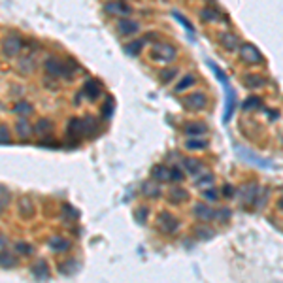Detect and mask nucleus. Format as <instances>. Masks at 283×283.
<instances>
[{
	"mask_svg": "<svg viewBox=\"0 0 283 283\" xmlns=\"http://www.w3.org/2000/svg\"><path fill=\"white\" fill-rule=\"evenodd\" d=\"M15 251H19L21 255H32V245L25 243V242H17L15 243Z\"/></svg>",
	"mask_w": 283,
	"mask_h": 283,
	"instance_id": "36",
	"label": "nucleus"
},
{
	"mask_svg": "<svg viewBox=\"0 0 283 283\" xmlns=\"http://www.w3.org/2000/svg\"><path fill=\"white\" fill-rule=\"evenodd\" d=\"M217 197H219V195L215 193V189H212V187H210V189H206V191H202V198H204V200H208V202H215Z\"/></svg>",
	"mask_w": 283,
	"mask_h": 283,
	"instance_id": "43",
	"label": "nucleus"
},
{
	"mask_svg": "<svg viewBox=\"0 0 283 283\" xmlns=\"http://www.w3.org/2000/svg\"><path fill=\"white\" fill-rule=\"evenodd\" d=\"M21 47H23V42L19 36H8L2 42V53L6 57H17L21 53Z\"/></svg>",
	"mask_w": 283,
	"mask_h": 283,
	"instance_id": "5",
	"label": "nucleus"
},
{
	"mask_svg": "<svg viewBox=\"0 0 283 283\" xmlns=\"http://www.w3.org/2000/svg\"><path fill=\"white\" fill-rule=\"evenodd\" d=\"M223 195H225V197H232V195H234V187L230 183H226L225 187H223Z\"/></svg>",
	"mask_w": 283,
	"mask_h": 283,
	"instance_id": "46",
	"label": "nucleus"
},
{
	"mask_svg": "<svg viewBox=\"0 0 283 283\" xmlns=\"http://www.w3.org/2000/svg\"><path fill=\"white\" fill-rule=\"evenodd\" d=\"M200 19L202 21H221L223 14H221V10H217V6H208L200 12Z\"/></svg>",
	"mask_w": 283,
	"mask_h": 283,
	"instance_id": "15",
	"label": "nucleus"
},
{
	"mask_svg": "<svg viewBox=\"0 0 283 283\" xmlns=\"http://www.w3.org/2000/svg\"><path fill=\"white\" fill-rule=\"evenodd\" d=\"M66 134L72 136L74 140H78V138H83L85 132H83V119H78V117H74L68 121V128H66Z\"/></svg>",
	"mask_w": 283,
	"mask_h": 283,
	"instance_id": "11",
	"label": "nucleus"
},
{
	"mask_svg": "<svg viewBox=\"0 0 283 283\" xmlns=\"http://www.w3.org/2000/svg\"><path fill=\"white\" fill-rule=\"evenodd\" d=\"M176 74H178L176 68H166V70H162V74H161V81H162V83H168Z\"/></svg>",
	"mask_w": 283,
	"mask_h": 283,
	"instance_id": "41",
	"label": "nucleus"
},
{
	"mask_svg": "<svg viewBox=\"0 0 283 283\" xmlns=\"http://www.w3.org/2000/svg\"><path fill=\"white\" fill-rule=\"evenodd\" d=\"M228 219H230V210L228 208L215 210V221H228Z\"/></svg>",
	"mask_w": 283,
	"mask_h": 283,
	"instance_id": "39",
	"label": "nucleus"
},
{
	"mask_svg": "<svg viewBox=\"0 0 283 283\" xmlns=\"http://www.w3.org/2000/svg\"><path fill=\"white\" fill-rule=\"evenodd\" d=\"M206 145H208V143L204 140H187V143H185L187 149H197V151L198 149H204Z\"/></svg>",
	"mask_w": 283,
	"mask_h": 283,
	"instance_id": "37",
	"label": "nucleus"
},
{
	"mask_svg": "<svg viewBox=\"0 0 283 283\" xmlns=\"http://www.w3.org/2000/svg\"><path fill=\"white\" fill-rule=\"evenodd\" d=\"M49 247H51V251H55V253H64V251H68L70 242L61 238V236H55V238L49 240Z\"/></svg>",
	"mask_w": 283,
	"mask_h": 283,
	"instance_id": "19",
	"label": "nucleus"
},
{
	"mask_svg": "<svg viewBox=\"0 0 283 283\" xmlns=\"http://www.w3.org/2000/svg\"><path fill=\"white\" fill-rule=\"evenodd\" d=\"M178 57V49L168 42H159L151 47V59L157 62H172Z\"/></svg>",
	"mask_w": 283,
	"mask_h": 283,
	"instance_id": "1",
	"label": "nucleus"
},
{
	"mask_svg": "<svg viewBox=\"0 0 283 283\" xmlns=\"http://www.w3.org/2000/svg\"><path fill=\"white\" fill-rule=\"evenodd\" d=\"M183 166H185V170L193 176V178H197V176H200L202 174V164L198 162L197 159H183Z\"/></svg>",
	"mask_w": 283,
	"mask_h": 283,
	"instance_id": "21",
	"label": "nucleus"
},
{
	"mask_svg": "<svg viewBox=\"0 0 283 283\" xmlns=\"http://www.w3.org/2000/svg\"><path fill=\"white\" fill-rule=\"evenodd\" d=\"M183 104H185V108L191 110V112H200V110L206 108L208 99H206L204 93H193V95H189V97L183 100Z\"/></svg>",
	"mask_w": 283,
	"mask_h": 283,
	"instance_id": "6",
	"label": "nucleus"
},
{
	"mask_svg": "<svg viewBox=\"0 0 283 283\" xmlns=\"http://www.w3.org/2000/svg\"><path fill=\"white\" fill-rule=\"evenodd\" d=\"M185 132L189 136H202V134L208 132V127L204 123H187L185 125Z\"/></svg>",
	"mask_w": 283,
	"mask_h": 283,
	"instance_id": "22",
	"label": "nucleus"
},
{
	"mask_svg": "<svg viewBox=\"0 0 283 283\" xmlns=\"http://www.w3.org/2000/svg\"><path fill=\"white\" fill-rule=\"evenodd\" d=\"M113 110H115V100L112 97H108L106 102H104V106H102V110H100V113H102L104 119H110L113 115Z\"/></svg>",
	"mask_w": 283,
	"mask_h": 283,
	"instance_id": "30",
	"label": "nucleus"
},
{
	"mask_svg": "<svg viewBox=\"0 0 283 283\" xmlns=\"http://www.w3.org/2000/svg\"><path fill=\"white\" fill-rule=\"evenodd\" d=\"M174 17H176V19H178V21H180V23H182L187 30H193V32H195V28H193V25H191V21H189L185 15H182L180 12H174Z\"/></svg>",
	"mask_w": 283,
	"mask_h": 283,
	"instance_id": "40",
	"label": "nucleus"
},
{
	"mask_svg": "<svg viewBox=\"0 0 283 283\" xmlns=\"http://www.w3.org/2000/svg\"><path fill=\"white\" fill-rule=\"evenodd\" d=\"M83 132L87 138H95L97 134H100V125L99 121L93 115H87L83 119Z\"/></svg>",
	"mask_w": 283,
	"mask_h": 283,
	"instance_id": "12",
	"label": "nucleus"
},
{
	"mask_svg": "<svg viewBox=\"0 0 283 283\" xmlns=\"http://www.w3.org/2000/svg\"><path fill=\"white\" fill-rule=\"evenodd\" d=\"M10 202H12L10 191H6L4 187H0V212H4V210L10 206Z\"/></svg>",
	"mask_w": 283,
	"mask_h": 283,
	"instance_id": "33",
	"label": "nucleus"
},
{
	"mask_svg": "<svg viewBox=\"0 0 283 283\" xmlns=\"http://www.w3.org/2000/svg\"><path fill=\"white\" fill-rule=\"evenodd\" d=\"M19 212H21L23 217H32L34 208H32V202H30L28 198H21V200H19Z\"/></svg>",
	"mask_w": 283,
	"mask_h": 283,
	"instance_id": "29",
	"label": "nucleus"
},
{
	"mask_svg": "<svg viewBox=\"0 0 283 283\" xmlns=\"http://www.w3.org/2000/svg\"><path fill=\"white\" fill-rule=\"evenodd\" d=\"M259 97H251V99H247V102H245V110H249V108H257L261 102H259Z\"/></svg>",
	"mask_w": 283,
	"mask_h": 283,
	"instance_id": "45",
	"label": "nucleus"
},
{
	"mask_svg": "<svg viewBox=\"0 0 283 283\" xmlns=\"http://www.w3.org/2000/svg\"><path fill=\"white\" fill-rule=\"evenodd\" d=\"M12 142V134L6 125H0V143H10Z\"/></svg>",
	"mask_w": 283,
	"mask_h": 283,
	"instance_id": "38",
	"label": "nucleus"
},
{
	"mask_svg": "<svg viewBox=\"0 0 283 283\" xmlns=\"http://www.w3.org/2000/svg\"><path fill=\"white\" fill-rule=\"evenodd\" d=\"M242 81H243V85H245V87H249V89H261V87L268 85V80H266L264 76L257 74V72L243 74V76H242Z\"/></svg>",
	"mask_w": 283,
	"mask_h": 283,
	"instance_id": "8",
	"label": "nucleus"
},
{
	"mask_svg": "<svg viewBox=\"0 0 283 283\" xmlns=\"http://www.w3.org/2000/svg\"><path fill=\"white\" fill-rule=\"evenodd\" d=\"M257 195H259V185L257 182H247L242 187H238V198H240L242 204H255L257 200Z\"/></svg>",
	"mask_w": 283,
	"mask_h": 283,
	"instance_id": "4",
	"label": "nucleus"
},
{
	"mask_svg": "<svg viewBox=\"0 0 283 283\" xmlns=\"http://www.w3.org/2000/svg\"><path fill=\"white\" fill-rule=\"evenodd\" d=\"M219 43L223 45V49H226V51H238L240 49V38L234 32H230V30L219 34Z\"/></svg>",
	"mask_w": 283,
	"mask_h": 283,
	"instance_id": "7",
	"label": "nucleus"
},
{
	"mask_svg": "<svg viewBox=\"0 0 283 283\" xmlns=\"http://www.w3.org/2000/svg\"><path fill=\"white\" fill-rule=\"evenodd\" d=\"M147 213H149L147 208H140V210H136V219H138V223H145Z\"/></svg>",
	"mask_w": 283,
	"mask_h": 283,
	"instance_id": "44",
	"label": "nucleus"
},
{
	"mask_svg": "<svg viewBox=\"0 0 283 283\" xmlns=\"http://www.w3.org/2000/svg\"><path fill=\"white\" fill-rule=\"evenodd\" d=\"M238 55H240V59L245 62V64H263V62H264L263 53L255 47L253 43H240Z\"/></svg>",
	"mask_w": 283,
	"mask_h": 283,
	"instance_id": "2",
	"label": "nucleus"
},
{
	"mask_svg": "<svg viewBox=\"0 0 283 283\" xmlns=\"http://www.w3.org/2000/svg\"><path fill=\"white\" fill-rule=\"evenodd\" d=\"M138 23L136 21H132V19H127V17H123V19H119L117 21V32L121 34V36H132V34H136L138 32Z\"/></svg>",
	"mask_w": 283,
	"mask_h": 283,
	"instance_id": "10",
	"label": "nucleus"
},
{
	"mask_svg": "<svg viewBox=\"0 0 283 283\" xmlns=\"http://www.w3.org/2000/svg\"><path fill=\"white\" fill-rule=\"evenodd\" d=\"M157 228L162 234H174L180 228V221H178L176 215H172L168 212H162L159 213V217H157Z\"/></svg>",
	"mask_w": 283,
	"mask_h": 283,
	"instance_id": "3",
	"label": "nucleus"
},
{
	"mask_svg": "<svg viewBox=\"0 0 283 283\" xmlns=\"http://www.w3.org/2000/svg\"><path fill=\"white\" fill-rule=\"evenodd\" d=\"M2 249H6V238L0 234V251H2Z\"/></svg>",
	"mask_w": 283,
	"mask_h": 283,
	"instance_id": "47",
	"label": "nucleus"
},
{
	"mask_svg": "<svg viewBox=\"0 0 283 283\" xmlns=\"http://www.w3.org/2000/svg\"><path fill=\"white\" fill-rule=\"evenodd\" d=\"M193 215L197 217L198 221L208 223V221H213L215 219V210H213L212 206H206V204H197L195 210H193Z\"/></svg>",
	"mask_w": 283,
	"mask_h": 283,
	"instance_id": "9",
	"label": "nucleus"
},
{
	"mask_svg": "<svg viewBox=\"0 0 283 283\" xmlns=\"http://www.w3.org/2000/svg\"><path fill=\"white\" fill-rule=\"evenodd\" d=\"M266 198H268V189H261V191H259V195H257V200H255V206H257V210H261V208L264 206Z\"/></svg>",
	"mask_w": 283,
	"mask_h": 283,
	"instance_id": "35",
	"label": "nucleus"
},
{
	"mask_svg": "<svg viewBox=\"0 0 283 283\" xmlns=\"http://www.w3.org/2000/svg\"><path fill=\"white\" fill-rule=\"evenodd\" d=\"M30 272H32V276H34L36 280H47V278H49V270H47V266H45L43 261L36 263V264L30 268Z\"/></svg>",
	"mask_w": 283,
	"mask_h": 283,
	"instance_id": "23",
	"label": "nucleus"
},
{
	"mask_svg": "<svg viewBox=\"0 0 283 283\" xmlns=\"http://www.w3.org/2000/svg\"><path fill=\"white\" fill-rule=\"evenodd\" d=\"M185 176L183 172H182V168H178V166H174V168H170V180L172 182H182Z\"/></svg>",
	"mask_w": 283,
	"mask_h": 283,
	"instance_id": "42",
	"label": "nucleus"
},
{
	"mask_svg": "<svg viewBox=\"0 0 283 283\" xmlns=\"http://www.w3.org/2000/svg\"><path fill=\"white\" fill-rule=\"evenodd\" d=\"M142 47H143V40H132V42L125 43V53H128V55L132 57H138Z\"/></svg>",
	"mask_w": 283,
	"mask_h": 283,
	"instance_id": "27",
	"label": "nucleus"
},
{
	"mask_svg": "<svg viewBox=\"0 0 283 283\" xmlns=\"http://www.w3.org/2000/svg\"><path fill=\"white\" fill-rule=\"evenodd\" d=\"M51 130H53V123H51L49 119H40V121L36 123V127H34V132L42 134L43 138H45V136H49V134H51Z\"/></svg>",
	"mask_w": 283,
	"mask_h": 283,
	"instance_id": "24",
	"label": "nucleus"
},
{
	"mask_svg": "<svg viewBox=\"0 0 283 283\" xmlns=\"http://www.w3.org/2000/svg\"><path fill=\"white\" fill-rule=\"evenodd\" d=\"M106 12L112 15H128L130 14V8H128L127 4H123V2H108L106 4Z\"/></svg>",
	"mask_w": 283,
	"mask_h": 283,
	"instance_id": "16",
	"label": "nucleus"
},
{
	"mask_svg": "<svg viewBox=\"0 0 283 283\" xmlns=\"http://www.w3.org/2000/svg\"><path fill=\"white\" fill-rule=\"evenodd\" d=\"M15 264H17V259H15L14 255L10 253V251H0V266H4V268H14Z\"/></svg>",
	"mask_w": 283,
	"mask_h": 283,
	"instance_id": "26",
	"label": "nucleus"
},
{
	"mask_svg": "<svg viewBox=\"0 0 283 283\" xmlns=\"http://www.w3.org/2000/svg\"><path fill=\"white\" fill-rule=\"evenodd\" d=\"M83 93L87 95V99L95 100L100 97V93H102V87L97 80H87L85 81V87H83Z\"/></svg>",
	"mask_w": 283,
	"mask_h": 283,
	"instance_id": "13",
	"label": "nucleus"
},
{
	"mask_svg": "<svg viewBox=\"0 0 283 283\" xmlns=\"http://www.w3.org/2000/svg\"><path fill=\"white\" fill-rule=\"evenodd\" d=\"M195 234H197L200 240H210V238H213L215 236V230L213 228H210L208 226V223H204V225H200L195 228Z\"/></svg>",
	"mask_w": 283,
	"mask_h": 283,
	"instance_id": "25",
	"label": "nucleus"
},
{
	"mask_svg": "<svg viewBox=\"0 0 283 283\" xmlns=\"http://www.w3.org/2000/svg\"><path fill=\"white\" fill-rule=\"evenodd\" d=\"M225 85L226 89V106H225V123H228L230 121V117H232V112H234V91L230 89V85H228V81Z\"/></svg>",
	"mask_w": 283,
	"mask_h": 283,
	"instance_id": "14",
	"label": "nucleus"
},
{
	"mask_svg": "<svg viewBox=\"0 0 283 283\" xmlns=\"http://www.w3.org/2000/svg\"><path fill=\"white\" fill-rule=\"evenodd\" d=\"M189 198V193L182 189V187H178V189H170L168 191V200L172 204H182Z\"/></svg>",
	"mask_w": 283,
	"mask_h": 283,
	"instance_id": "20",
	"label": "nucleus"
},
{
	"mask_svg": "<svg viewBox=\"0 0 283 283\" xmlns=\"http://www.w3.org/2000/svg\"><path fill=\"white\" fill-rule=\"evenodd\" d=\"M151 176H153V182H168L170 180V168H166L164 164H155L151 170Z\"/></svg>",
	"mask_w": 283,
	"mask_h": 283,
	"instance_id": "17",
	"label": "nucleus"
},
{
	"mask_svg": "<svg viewBox=\"0 0 283 283\" xmlns=\"http://www.w3.org/2000/svg\"><path fill=\"white\" fill-rule=\"evenodd\" d=\"M159 182H155V183H153V182H147V183H143V187H142V189H143V195H147V197H159V195H161V193H159V191H161V189H159Z\"/></svg>",
	"mask_w": 283,
	"mask_h": 283,
	"instance_id": "32",
	"label": "nucleus"
},
{
	"mask_svg": "<svg viewBox=\"0 0 283 283\" xmlns=\"http://www.w3.org/2000/svg\"><path fill=\"white\" fill-rule=\"evenodd\" d=\"M278 208H280V210H283V197H282V200L278 202Z\"/></svg>",
	"mask_w": 283,
	"mask_h": 283,
	"instance_id": "48",
	"label": "nucleus"
},
{
	"mask_svg": "<svg viewBox=\"0 0 283 283\" xmlns=\"http://www.w3.org/2000/svg\"><path fill=\"white\" fill-rule=\"evenodd\" d=\"M195 185H197V187H206V189H208V187H212L213 185V176L212 174H202V178H195Z\"/></svg>",
	"mask_w": 283,
	"mask_h": 283,
	"instance_id": "34",
	"label": "nucleus"
},
{
	"mask_svg": "<svg viewBox=\"0 0 283 283\" xmlns=\"http://www.w3.org/2000/svg\"><path fill=\"white\" fill-rule=\"evenodd\" d=\"M15 130H17V136H19L21 140H28V138H30V134L34 132V128L28 125L27 119H19V121H17V125H15Z\"/></svg>",
	"mask_w": 283,
	"mask_h": 283,
	"instance_id": "18",
	"label": "nucleus"
},
{
	"mask_svg": "<svg viewBox=\"0 0 283 283\" xmlns=\"http://www.w3.org/2000/svg\"><path fill=\"white\" fill-rule=\"evenodd\" d=\"M14 112L17 113V115H21V117H25L28 113H32V106L28 104L27 100H21V102H17L14 106Z\"/></svg>",
	"mask_w": 283,
	"mask_h": 283,
	"instance_id": "31",
	"label": "nucleus"
},
{
	"mask_svg": "<svg viewBox=\"0 0 283 283\" xmlns=\"http://www.w3.org/2000/svg\"><path fill=\"white\" fill-rule=\"evenodd\" d=\"M195 81H197L195 76H191V74H189V76H183V78L178 81V85L174 87V91H176V93H182V91H185V89H189L191 85H195Z\"/></svg>",
	"mask_w": 283,
	"mask_h": 283,
	"instance_id": "28",
	"label": "nucleus"
}]
</instances>
